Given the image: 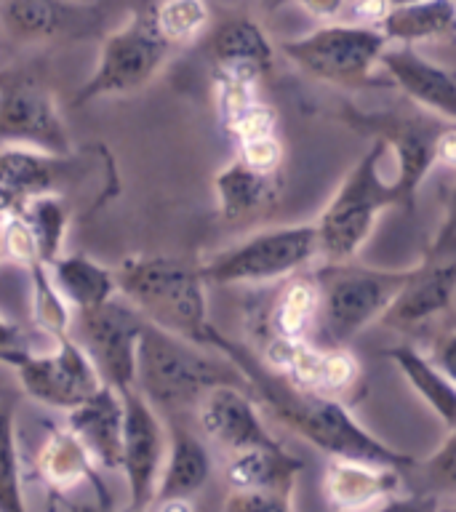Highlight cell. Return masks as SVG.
<instances>
[{"instance_id":"obj_8","label":"cell","mask_w":456,"mask_h":512,"mask_svg":"<svg viewBox=\"0 0 456 512\" xmlns=\"http://www.w3.org/2000/svg\"><path fill=\"white\" fill-rule=\"evenodd\" d=\"M171 46L160 38L150 14H131L126 22L104 35L94 72L80 86L75 104L128 96L150 86L166 67Z\"/></svg>"},{"instance_id":"obj_18","label":"cell","mask_w":456,"mask_h":512,"mask_svg":"<svg viewBox=\"0 0 456 512\" xmlns=\"http://www.w3.org/2000/svg\"><path fill=\"white\" fill-rule=\"evenodd\" d=\"M400 467L371 459H352V456H331L323 475V494L336 510H374L398 504L403 494Z\"/></svg>"},{"instance_id":"obj_16","label":"cell","mask_w":456,"mask_h":512,"mask_svg":"<svg viewBox=\"0 0 456 512\" xmlns=\"http://www.w3.org/2000/svg\"><path fill=\"white\" fill-rule=\"evenodd\" d=\"M195 416L203 435L227 451L254 446H278L280 440L264 424L254 395L243 384H219L200 398Z\"/></svg>"},{"instance_id":"obj_22","label":"cell","mask_w":456,"mask_h":512,"mask_svg":"<svg viewBox=\"0 0 456 512\" xmlns=\"http://www.w3.org/2000/svg\"><path fill=\"white\" fill-rule=\"evenodd\" d=\"M54 171V155L19 144L0 150V227L8 216L19 214L27 200L54 190Z\"/></svg>"},{"instance_id":"obj_37","label":"cell","mask_w":456,"mask_h":512,"mask_svg":"<svg viewBox=\"0 0 456 512\" xmlns=\"http://www.w3.org/2000/svg\"><path fill=\"white\" fill-rule=\"evenodd\" d=\"M27 350H30V347L24 344L22 328L0 315V363H6V366L14 368Z\"/></svg>"},{"instance_id":"obj_23","label":"cell","mask_w":456,"mask_h":512,"mask_svg":"<svg viewBox=\"0 0 456 512\" xmlns=\"http://www.w3.org/2000/svg\"><path fill=\"white\" fill-rule=\"evenodd\" d=\"M94 467L96 462L70 427H59V424L48 427L38 451V472L51 491L64 494L86 483L96 488V494H102L104 488Z\"/></svg>"},{"instance_id":"obj_31","label":"cell","mask_w":456,"mask_h":512,"mask_svg":"<svg viewBox=\"0 0 456 512\" xmlns=\"http://www.w3.org/2000/svg\"><path fill=\"white\" fill-rule=\"evenodd\" d=\"M150 19L168 46H190L211 27V8L208 0H160Z\"/></svg>"},{"instance_id":"obj_13","label":"cell","mask_w":456,"mask_h":512,"mask_svg":"<svg viewBox=\"0 0 456 512\" xmlns=\"http://www.w3.org/2000/svg\"><path fill=\"white\" fill-rule=\"evenodd\" d=\"M120 395H123L120 472L126 475L131 510H147L155 496V488H158L163 462H166L168 432L163 427L158 408L152 406L136 387L120 392Z\"/></svg>"},{"instance_id":"obj_7","label":"cell","mask_w":456,"mask_h":512,"mask_svg":"<svg viewBox=\"0 0 456 512\" xmlns=\"http://www.w3.org/2000/svg\"><path fill=\"white\" fill-rule=\"evenodd\" d=\"M390 46L384 32L371 24L328 22L299 38L283 40L280 54L304 75L339 88H363L374 83L382 54Z\"/></svg>"},{"instance_id":"obj_30","label":"cell","mask_w":456,"mask_h":512,"mask_svg":"<svg viewBox=\"0 0 456 512\" xmlns=\"http://www.w3.org/2000/svg\"><path fill=\"white\" fill-rule=\"evenodd\" d=\"M19 214L24 216V222L30 224L32 232H35L40 259L46 264L54 262L56 256L62 254L67 224H70V208H67L62 195L54 190L40 192V195L24 203Z\"/></svg>"},{"instance_id":"obj_19","label":"cell","mask_w":456,"mask_h":512,"mask_svg":"<svg viewBox=\"0 0 456 512\" xmlns=\"http://www.w3.org/2000/svg\"><path fill=\"white\" fill-rule=\"evenodd\" d=\"M67 427L86 446L102 470H120L123 454V395L102 384L83 403L67 411Z\"/></svg>"},{"instance_id":"obj_25","label":"cell","mask_w":456,"mask_h":512,"mask_svg":"<svg viewBox=\"0 0 456 512\" xmlns=\"http://www.w3.org/2000/svg\"><path fill=\"white\" fill-rule=\"evenodd\" d=\"M379 30L395 46L456 38V0H406L390 8Z\"/></svg>"},{"instance_id":"obj_41","label":"cell","mask_w":456,"mask_h":512,"mask_svg":"<svg viewBox=\"0 0 456 512\" xmlns=\"http://www.w3.org/2000/svg\"><path fill=\"white\" fill-rule=\"evenodd\" d=\"M435 166L456 171V123L438 128L435 134Z\"/></svg>"},{"instance_id":"obj_11","label":"cell","mask_w":456,"mask_h":512,"mask_svg":"<svg viewBox=\"0 0 456 512\" xmlns=\"http://www.w3.org/2000/svg\"><path fill=\"white\" fill-rule=\"evenodd\" d=\"M78 315L80 344L94 360L102 382L118 392L136 387V350L147 318L120 294Z\"/></svg>"},{"instance_id":"obj_42","label":"cell","mask_w":456,"mask_h":512,"mask_svg":"<svg viewBox=\"0 0 456 512\" xmlns=\"http://www.w3.org/2000/svg\"><path fill=\"white\" fill-rule=\"evenodd\" d=\"M288 3H294V0H262V8L267 14H272V11H280V8L288 6Z\"/></svg>"},{"instance_id":"obj_28","label":"cell","mask_w":456,"mask_h":512,"mask_svg":"<svg viewBox=\"0 0 456 512\" xmlns=\"http://www.w3.org/2000/svg\"><path fill=\"white\" fill-rule=\"evenodd\" d=\"M48 272L64 302L78 312L99 307L120 294L115 270L86 254H59L48 264Z\"/></svg>"},{"instance_id":"obj_2","label":"cell","mask_w":456,"mask_h":512,"mask_svg":"<svg viewBox=\"0 0 456 512\" xmlns=\"http://www.w3.org/2000/svg\"><path fill=\"white\" fill-rule=\"evenodd\" d=\"M219 384L248 387L227 355L144 320L136 350V390L152 406L166 414L195 411L200 398Z\"/></svg>"},{"instance_id":"obj_6","label":"cell","mask_w":456,"mask_h":512,"mask_svg":"<svg viewBox=\"0 0 456 512\" xmlns=\"http://www.w3.org/2000/svg\"><path fill=\"white\" fill-rule=\"evenodd\" d=\"M318 254L315 224H283L259 230L198 264L208 286H264L304 272Z\"/></svg>"},{"instance_id":"obj_39","label":"cell","mask_w":456,"mask_h":512,"mask_svg":"<svg viewBox=\"0 0 456 512\" xmlns=\"http://www.w3.org/2000/svg\"><path fill=\"white\" fill-rule=\"evenodd\" d=\"M304 14L320 24L342 22L347 14V0H294Z\"/></svg>"},{"instance_id":"obj_24","label":"cell","mask_w":456,"mask_h":512,"mask_svg":"<svg viewBox=\"0 0 456 512\" xmlns=\"http://www.w3.org/2000/svg\"><path fill=\"white\" fill-rule=\"evenodd\" d=\"M302 462L291 451L278 446H254L232 451L224 467V480L230 488H267L294 496Z\"/></svg>"},{"instance_id":"obj_9","label":"cell","mask_w":456,"mask_h":512,"mask_svg":"<svg viewBox=\"0 0 456 512\" xmlns=\"http://www.w3.org/2000/svg\"><path fill=\"white\" fill-rule=\"evenodd\" d=\"M0 142L70 155L72 139L54 91L27 70H0Z\"/></svg>"},{"instance_id":"obj_35","label":"cell","mask_w":456,"mask_h":512,"mask_svg":"<svg viewBox=\"0 0 456 512\" xmlns=\"http://www.w3.org/2000/svg\"><path fill=\"white\" fill-rule=\"evenodd\" d=\"M294 507V496L267 491V488H230L224 499V510L230 512H288Z\"/></svg>"},{"instance_id":"obj_38","label":"cell","mask_w":456,"mask_h":512,"mask_svg":"<svg viewBox=\"0 0 456 512\" xmlns=\"http://www.w3.org/2000/svg\"><path fill=\"white\" fill-rule=\"evenodd\" d=\"M390 8V0H347V14H344V19L347 22L379 27L384 16L390 14Z\"/></svg>"},{"instance_id":"obj_14","label":"cell","mask_w":456,"mask_h":512,"mask_svg":"<svg viewBox=\"0 0 456 512\" xmlns=\"http://www.w3.org/2000/svg\"><path fill=\"white\" fill-rule=\"evenodd\" d=\"M456 302V259L422 256L411 264L406 283L384 310L382 323L390 331L414 334L443 318Z\"/></svg>"},{"instance_id":"obj_12","label":"cell","mask_w":456,"mask_h":512,"mask_svg":"<svg viewBox=\"0 0 456 512\" xmlns=\"http://www.w3.org/2000/svg\"><path fill=\"white\" fill-rule=\"evenodd\" d=\"M347 126L355 131H363L371 139H382L387 144L392 160V174H395V187L400 195V208L411 211L416 203V195L427 182V176L435 168V134L438 128L422 120L403 118V115H366V112H347L344 115Z\"/></svg>"},{"instance_id":"obj_26","label":"cell","mask_w":456,"mask_h":512,"mask_svg":"<svg viewBox=\"0 0 456 512\" xmlns=\"http://www.w3.org/2000/svg\"><path fill=\"white\" fill-rule=\"evenodd\" d=\"M211 470H214V462H211L206 443L195 432L174 427L168 435L166 462L160 470L152 502L171 499V496H195L208 483Z\"/></svg>"},{"instance_id":"obj_1","label":"cell","mask_w":456,"mask_h":512,"mask_svg":"<svg viewBox=\"0 0 456 512\" xmlns=\"http://www.w3.org/2000/svg\"><path fill=\"white\" fill-rule=\"evenodd\" d=\"M203 344L214 347L238 366L248 384V392L270 411L280 424L296 432L299 438L328 456H352V459H371V462L395 464L400 470L416 467V459L400 448H392L374 432H368L355 419L347 403L334 395L304 390L288 382L286 376L272 371L246 344L232 342L230 336L211 323L203 336Z\"/></svg>"},{"instance_id":"obj_10","label":"cell","mask_w":456,"mask_h":512,"mask_svg":"<svg viewBox=\"0 0 456 512\" xmlns=\"http://www.w3.org/2000/svg\"><path fill=\"white\" fill-rule=\"evenodd\" d=\"M14 371L27 398L64 414L104 384L86 347L72 339L70 331L54 336V347L43 355L24 352Z\"/></svg>"},{"instance_id":"obj_43","label":"cell","mask_w":456,"mask_h":512,"mask_svg":"<svg viewBox=\"0 0 456 512\" xmlns=\"http://www.w3.org/2000/svg\"><path fill=\"white\" fill-rule=\"evenodd\" d=\"M6 256V248H3V227H0V259Z\"/></svg>"},{"instance_id":"obj_3","label":"cell","mask_w":456,"mask_h":512,"mask_svg":"<svg viewBox=\"0 0 456 512\" xmlns=\"http://www.w3.org/2000/svg\"><path fill=\"white\" fill-rule=\"evenodd\" d=\"M387 208H400L392 160L382 139L371 142L315 219L323 262H350L374 235Z\"/></svg>"},{"instance_id":"obj_21","label":"cell","mask_w":456,"mask_h":512,"mask_svg":"<svg viewBox=\"0 0 456 512\" xmlns=\"http://www.w3.org/2000/svg\"><path fill=\"white\" fill-rule=\"evenodd\" d=\"M283 190V179L278 174H264L246 166L240 158L224 163L214 176L216 214L224 222H243L248 216L259 214L278 200Z\"/></svg>"},{"instance_id":"obj_29","label":"cell","mask_w":456,"mask_h":512,"mask_svg":"<svg viewBox=\"0 0 456 512\" xmlns=\"http://www.w3.org/2000/svg\"><path fill=\"white\" fill-rule=\"evenodd\" d=\"M318 283L310 275H294L280 288L275 302L264 318V339L278 336V339H312L315 320H318Z\"/></svg>"},{"instance_id":"obj_27","label":"cell","mask_w":456,"mask_h":512,"mask_svg":"<svg viewBox=\"0 0 456 512\" xmlns=\"http://www.w3.org/2000/svg\"><path fill=\"white\" fill-rule=\"evenodd\" d=\"M384 358L398 368L411 390L422 398V403L446 424V430L456 427V384L432 363L430 355L416 350L414 344H392L384 350Z\"/></svg>"},{"instance_id":"obj_34","label":"cell","mask_w":456,"mask_h":512,"mask_svg":"<svg viewBox=\"0 0 456 512\" xmlns=\"http://www.w3.org/2000/svg\"><path fill=\"white\" fill-rule=\"evenodd\" d=\"M238 155L246 166L256 168V171H264V174H278L280 166H283V142L278 139V134H259L248 136V139H240Z\"/></svg>"},{"instance_id":"obj_4","label":"cell","mask_w":456,"mask_h":512,"mask_svg":"<svg viewBox=\"0 0 456 512\" xmlns=\"http://www.w3.org/2000/svg\"><path fill=\"white\" fill-rule=\"evenodd\" d=\"M120 296H126L144 318L192 342L203 344L208 318L206 278L195 264L166 254L126 256L115 267Z\"/></svg>"},{"instance_id":"obj_17","label":"cell","mask_w":456,"mask_h":512,"mask_svg":"<svg viewBox=\"0 0 456 512\" xmlns=\"http://www.w3.org/2000/svg\"><path fill=\"white\" fill-rule=\"evenodd\" d=\"M379 70L390 86L424 107L438 118L456 123V72L448 70L446 64L432 62L416 51V46H395L390 43L382 54Z\"/></svg>"},{"instance_id":"obj_32","label":"cell","mask_w":456,"mask_h":512,"mask_svg":"<svg viewBox=\"0 0 456 512\" xmlns=\"http://www.w3.org/2000/svg\"><path fill=\"white\" fill-rule=\"evenodd\" d=\"M0 512H24L22 456L14 408H0Z\"/></svg>"},{"instance_id":"obj_5","label":"cell","mask_w":456,"mask_h":512,"mask_svg":"<svg viewBox=\"0 0 456 512\" xmlns=\"http://www.w3.org/2000/svg\"><path fill=\"white\" fill-rule=\"evenodd\" d=\"M408 267H366L350 262H323L312 272L318 283V320L312 331V342L326 347H347L368 326L379 323L384 310L398 296L406 283Z\"/></svg>"},{"instance_id":"obj_15","label":"cell","mask_w":456,"mask_h":512,"mask_svg":"<svg viewBox=\"0 0 456 512\" xmlns=\"http://www.w3.org/2000/svg\"><path fill=\"white\" fill-rule=\"evenodd\" d=\"M102 22L96 3L80 0H3L0 27L24 46L86 38Z\"/></svg>"},{"instance_id":"obj_20","label":"cell","mask_w":456,"mask_h":512,"mask_svg":"<svg viewBox=\"0 0 456 512\" xmlns=\"http://www.w3.org/2000/svg\"><path fill=\"white\" fill-rule=\"evenodd\" d=\"M208 56L214 62V70L235 72L262 83L275 64V46L256 19L232 16L211 32Z\"/></svg>"},{"instance_id":"obj_33","label":"cell","mask_w":456,"mask_h":512,"mask_svg":"<svg viewBox=\"0 0 456 512\" xmlns=\"http://www.w3.org/2000/svg\"><path fill=\"white\" fill-rule=\"evenodd\" d=\"M416 467L424 472V478L430 480L432 486L456 494V427H451L446 440L427 459L416 462Z\"/></svg>"},{"instance_id":"obj_40","label":"cell","mask_w":456,"mask_h":512,"mask_svg":"<svg viewBox=\"0 0 456 512\" xmlns=\"http://www.w3.org/2000/svg\"><path fill=\"white\" fill-rule=\"evenodd\" d=\"M432 363L443 371V374L456 384V328L454 331H446V334H440L432 344L430 352Z\"/></svg>"},{"instance_id":"obj_36","label":"cell","mask_w":456,"mask_h":512,"mask_svg":"<svg viewBox=\"0 0 456 512\" xmlns=\"http://www.w3.org/2000/svg\"><path fill=\"white\" fill-rule=\"evenodd\" d=\"M424 256H443V259H456V187L451 190L446 200V214L440 222L435 238H432L430 248L424 251Z\"/></svg>"}]
</instances>
